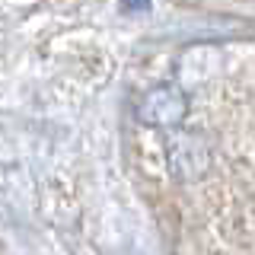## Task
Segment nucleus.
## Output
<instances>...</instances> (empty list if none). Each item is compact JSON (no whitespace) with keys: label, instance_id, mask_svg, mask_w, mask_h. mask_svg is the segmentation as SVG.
<instances>
[{"label":"nucleus","instance_id":"1","mask_svg":"<svg viewBox=\"0 0 255 255\" xmlns=\"http://www.w3.org/2000/svg\"><path fill=\"white\" fill-rule=\"evenodd\" d=\"M185 115H188V99L172 83L153 86L137 106V118L150 128H175L185 122Z\"/></svg>","mask_w":255,"mask_h":255},{"label":"nucleus","instance_id":"2","mask_svg":"<svg viewBox=\"0 0 255 255\" xmlns=\"http://www.w3.org/2000/svg\"><path fill=\"white\" fill-rule=\"evenodd\" d=\"M122 10L125 13H147L150 10V0H122Z\"/></svg>","mask_w":255,"mask_h":255}]
</instances>
